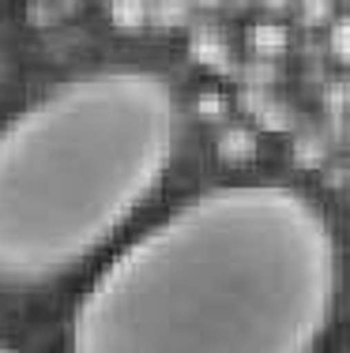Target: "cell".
Masks as SVG:
<instances>
[{"label":"cell","mask_w":350,"mask_h":353,"mask_svg":"<svg viewBox=\"0 0 350 353\" xmlns=\"http://www.w3.org/2000/svg\"><path fill=\"white\" fill-rule=\"evenodd\" d=\"M0 353H19V350H12V346H4V342H0Z\"/></svg>","instance_id":"cell-3"},{"label":"cell","mask_w":350,"mask_h":353,"mask_svg":"<svg viewBox=\"0 0 350 353\" xmlns=\"http://www.w3.org/2000/svg\"><path fill=\"white\" fill-rule=\"evenodd\" d=\"M343 290L331 218L286 181H222L98 259L64 353H320Z\"/></svg>","instance_id":"cell-1"},{"label":"cell","mask_w":350,"mask_h":353,"mask_svg":"<svg viewBox=\"0 0 350 353\" xmlns=\"http://www.w3.org/2000/svg\"><path fill=\"white\" fill-rule=\"evenodd\" d=\"M177 94L136 64L53 83L0 121V290H38L102 259L162 188Z\"/></svg>","instance_id":"cell-2"}]
</instances>
